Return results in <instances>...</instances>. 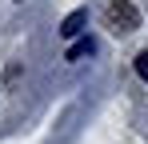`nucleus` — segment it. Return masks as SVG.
Listing matches in <instances>:
<instances>
[{
	"instance_id": "obj_1",
	"label": "nucleus",
	"mask_w": 148,
	"mask_h": 144,
	"mask_svg": "<svg viewBox=\"0 0 148 144\" xmlns=\"http://www.w3.org/2000/svg\"><path fill=\"white\" fill-rule=\"evenodd\" d=\"M104 28H108L112 36L136 32V28H140V8H136L132 0H108V8H104Z\"/></svg>"
},
{
	"instance_id": "obj_2",
	"label": "nucleus",
	"mask_w": 148,
	"mask_h": 144,
	"mask_svg": "<svg viewBox=\"0 0 148 144\" xmlns=\"http://www.w3.org/2000/svg\"><path fill=\"white\" fill-rule=\"evenodd\" d=\"M84 24H88V12H84V8H76L72 16H68L64 24H60V36H68V40H76V36L84 32Z\"/></svg>"
},
{
	"instance_id": "obj_3",
	"label": "nucleus",
	"mask_w": 148,
	"mask_h": 144,
	"mask_svg": "<svg viewBox=\"0 0 148 144\" xmlns=\"http://www.w3.org/2000/svg\"><path fill=\"white\" fill-rule=\"evenodd\" d=\"M92 52H96V40H92V36H80V40L68 48V56H64V60H84V56H92Z\"/></svg>"
},
{
	"instance_id": "obj_4",
	"label": "nucleus",
	"mask_w": 148,
	"mask_h": 144,
	"mask_svg": "<svg viewBox=\"0 0 148 144\" xmlns=\"http://www.w3.org/2000/svg\"><path fill=\"white\" fill-rule=\"evenodd\" d=\"M136 72H140V80L148 84V48H144V52H136Z\"/></svg>"
}]
</instances>
